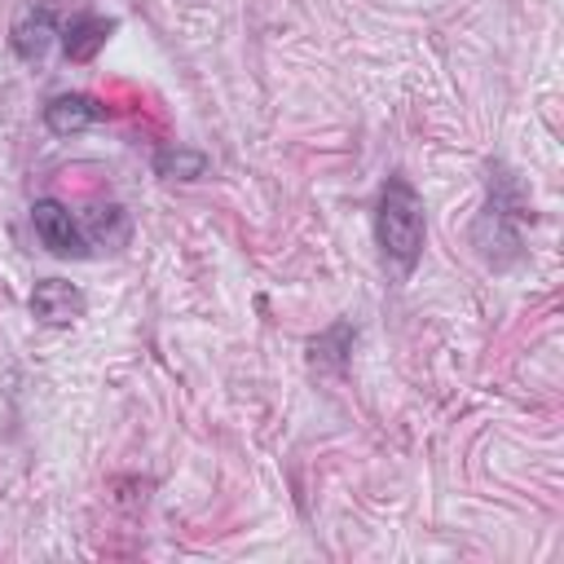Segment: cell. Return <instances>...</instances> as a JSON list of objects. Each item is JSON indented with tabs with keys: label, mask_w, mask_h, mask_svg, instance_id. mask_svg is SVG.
Returning <instances> with one entry per match:
<instances>
[{
	"label": "cell",
	"mask_w": 564,
	"mask_h": 564,
	"mask_svg": "<svg viewBox=\"0 0 564 564\" xmlns=\"http://www.w3.org/2000/svg\"><path fill=\"white\" fill-rule=\"evenodd\" d=\"M375 242L383 264H392L397 278H410L423 242H427V216H423V198L405 176H388L375 203Z\"/></svg>",
	"instance_id": "6da1fadb"
},
{
	"label": "cell",
	"mask_w": 564,
	"mask_h": 564,
	"mask_svg": "<svg viewBox=\"0 0 564 564\" xmlns=\"http://www.w3.org/2000/svg\"><path fill=\"white\" fill-rule=\"evenodd\" d=\"M529 220V198L516 181V172H507L502 163L489 167V198L471 225V242L476 251L494 264V269H511L524 247H520V225Z\"/></svg>",
	"instance_id": "7a4b0ae2"
},
{
	"label": "cell",
	"mask_w": 564,
	"mask_h": 564,
	"mask_svg": "<svg viewBox=\"0 0 564 564\" xmlns=\"http://www.w3.org/2000/svg\"><path fill=\"white\" fill-rule=\"evenodd\" d=\"M31 225H35L40 242H44L53 256H62V260H84V256H88V234L75 225V216H70L66 203H57V198H35Z\"/></svg>",
	"instance_id": "3957f363"
},
{
	"label": "cell",
	"mask_w": 564,
	"mask_h": 564,
	"mask_svg": "<svg viewBox=\"0 0 564 564\" xmlns=\"http://www.w3.org/2000/svg\"><path fill=\"white\" fill-rule=\"evenodd\" d=\"M84 308H88L84 291H79L75 282H62V278H44V282H35V291H31V313H35L44 326H70L75 317H84Z\"/></svg>",
	"instance_id": "277c9868"
},
{
	"label": "cell",
	"mask_w": 564,
	"mask_h": 564,
	"mask_svg": "<svg viewBox=\"0 0 564 564\" xmlns=\"http://www.w3.org/2000/svg\"><path fill=\"white\" fill-rule=\"evenodd\" d=\"M53 35H57V13H53L48 4H26L22 18H18L13 31H9V44H13V53H18L22 62H40V57L48 53Z\"/></svg>",
	"instance_id": "5b68a950"
},
{
	"label": "cell",
	"mask_w": 564,
	"mask_h": 564,
	"mask_svg": "<svg viewBox=\"0 0 564 564\" xmlns=\"http://www.w3.org/2000/svg\"><path fill=\"white\" fill-rule=\"evenodd\" d=\"M101 119H106V106H101L97 97H88V93H57V97L44 106V123H48V132H57V137L84 132V128H93V123H101Z\"/></svg>",
	"instance_id": "8992f818"
},
{
	"label": "cell",
	"mask_w": 564,
	"mask_h": 564,
	"mask_svg": "<svg viewBox=\"0 0 564 564\" xmlns=\"http://www.w3.org/2000/svg\"><path fill=\"white\" fill-rule=\"evenodd\" d=\"M119 22L115 18H101V13H75L66 26H62V53L66 62H93L101 53V44L110 40Z\"/></svg>",
	"instance_id": "52a82bcc"
},
{
	"label": "cell",
	"mask_w": 564,
	"mask_h": 564,
	"mask_svg": "<svg viewBox=\"0 0 564 564\" xmlns=\"http://www.w3.org/2000/svg\"><path fill=\"white\" fill-rule=\"evenodd\" d=\"M154 172L159 176H181V181H194L207 172V159L198 150H181V145H167L154 154Z\"/></svg>",
	"instance_id": "ba28073f"
},
{
	"label": "cell",
	"mask_w": 564,
	"mask_h": 564,
	"mask_svg": "<svg viewBox=\"0 0 564 564\" xmlns=\"http://www.w3.org/2000/svg\"><path fill=\"white\" fill-rule=\"evenodd\" d=\"M93 242H101V247L128 242V212L123 207H101L93 216Z\"/></svg>",
	"instance_id": "9c48e42d"
}]
</instances>
